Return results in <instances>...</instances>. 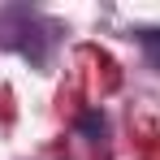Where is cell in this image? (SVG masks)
<instances>
[{"mask_svg":"<svg viewBox=\"0 0 160 160\" xmlns=\"http://www.w3.org/2000/svg\"><path fill=\"white\" fill-rule=\"evenodd\" d=\"M138 43L147 48V56L160 65V30H138Z\"/></svg>","mask_w":160,"mask_h":160,"instance_id":"obj_1","label":"cell"}]
</instances>
